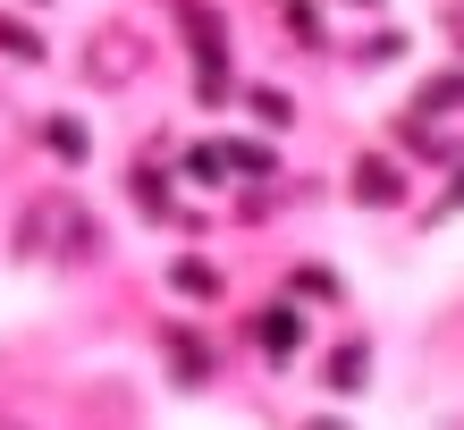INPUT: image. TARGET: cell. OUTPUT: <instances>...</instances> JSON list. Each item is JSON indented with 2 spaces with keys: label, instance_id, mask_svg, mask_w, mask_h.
<instances>
[{
  "label": "cell",
  "instance_id": "obj_1",
  "mask_svg": "<svg viewBox=\"0 0 464 430\" xmlns=\"http://www.w3.org/2000/svg\"><path fill=\"white\" fill-rule=\"evenodd\" d=\"M51 152H60V160H85V127H76V119H51Z\"/></svg>",
  "mask_w": 464,
  "mask_h": 430
},
{
  "label": "cell",
  "instance_id": "obj_2",
  "mask_svg": "<svg viewBox=\"0 0 464 430\" xmlns=\"http://www.w3.org/2000/svg\"><path fill=\"white\" fill-rule=\"evenodd\" d=\"M262 338H270V355H287V346H295V320H287V312H270V320H262Z\"/></svg>",
  "mask_w": 464,
  "mask_h": 430
},
{
  "label": "cell",
  "instance_id": "obj_3",
  "mask_svg": "<svg viewBox=\"0 0 464 430\" xmlns=\"http://www.w3.org/2000/svg\"><path fill=\"white\" fill-rule=\"evenodd\" d=\"M363 195H372V203H389V195H397V169H380V160H372V169H363Z\"/></svg>",
  "mask_w": 464,
  "mask_h": 430
},
{
  "label": "cell",
  "instance_id": "obj_4",
  "mask_svg": "<svg viewBox=\"0 0 464 430\" xmlns=\"http://www.w3.org/2000/svg\"><path fill=\"white\" fill-rule=\"evenodd\" d=\"M354 380H363V355H354V346H346V355L330 363V388H354Z\"/></svg>",
  "mask_w": 464,
  "mask_h": 430
}]
</instances>
